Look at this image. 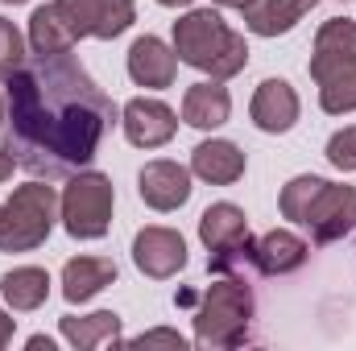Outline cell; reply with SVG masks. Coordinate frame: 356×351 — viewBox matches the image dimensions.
Returning <instances> with one entry per match:
<instances>
[{
	"label": "cell",
	"instance_id": "25",
	"mask_svg": "<svg viewBox=\"0 0 356 351\" xmlns=\"http://www.w3.org/2000/svg\"><path fill=\"white\" fill-rule=\"evenodd\" d=\"M25 42H29V37H25L8 17H0V83L25 62Z\"/></svg>",
	"mask_w": 356,
	"mask_h": 351
},
{
	"label": "cell",
	"instance_id": "10",
	"mask_svg": "<svg viewBox=\"0 0 356 351\" xmlns=\"http://www.w3.org/2000/svg\"><path fill=\"white\" fill-rule=\"evenodd\" d=\"M133 264L154 277V281H166L186 268V240L178 236L175 228H141L133 236Z\"/></svg>",
	"mask_w": 356,
	"mask_h": 351
},
{
	"label": "cell",
	"instance_id": "23",
	"mask_svg": "<svg viewBox=\"0 0 356 351\" xmlns=\"http://www.w3.org/2000/svg\"><path fill=\"white\" fill-rule=\"evenodd\" d=\"M319 190H323V178H315V174L290 178V182L282 186V194H277L282 219H290V223H298V228H302V219H307V211H311V203H315V194H319Z\"/></svg>",
	"mask_w": 356,
	"mask_h": 351
},
{
	"label": "cell",
	"instance_id": "32",
	"mask_svg": "<svg viewBox=\"0 0 356 351\" xmlns=\"http://www.w3.org/2000/svg\"><path fill=\"white\" fill-rule=\"evenodd\" d=\"M158 4H166V8H186V4H195V0H158Z\"/></svg>",
	"mask_w": 356,
	"mask_h": 351
},
{
	"label": "cell",
	"instance_id": "31",
	"mask_svg": "<svg viewBox=\"0 0 356 351\" xmlns=\"http://www.w3.org/2000/svg\"><path fill=\"white\" fill-rule=\"evenodd\" d=\"M29 348H33V351H42V348L54 351V339H46V335H33V339H29Z\"/></svg>",
	"mask_w": 356,
	"mask_h": 351
},
{
	"label": "cell",
	"instance_id": "2",
	"mask_svg": "<svg viewBox=\"0 0 356 351\" xmlns=\"http://www.w3.org/2000/svg\"><path fill=\"white\" fill-rule=\"evenodd\" d=\"M175 54L182 67H195L220 83L236 79L249 67V42L216 8H191L175 21Z\"/></svg>",
	"mask_w": 356,
	"mask_h": 351
},
{
	"label": "cell",
	"instance_id": "1",
	"mask_svg": "<svg viewBox=\"0 0 356 351\" xmlns=\"http://www.w3.org/2000/svg\"><path fill=\"white\" fill-rule=\"evenodd\" d=\"M4 83V149L25 174L46 182L88 170L120 120V108L99 91L75 54H33Z\"/></svg>",
	"mask_w": 356,
	"mask_h": 351
},
{
	"label": "cell",
	"instance_id": "30",
	"mask_svg": "<svg viewBox=\"0 0 356 351\" xmlns=\"http://www.w3.org/2000/svg\"><path fill=\"white\" fill-rule=\"evenodd\" d=\"M211 4H220V8H236V12H245V8H253L257 0H211Z\"/></svg>",
	"mask_w": 356,
	"mask_h": 351
},
{
	"label": "cell",
	"instance_id": "7",
	"mask_svg": "<svg viewBox=\"0 0 356 351\" xmlns=\"http://www.w3.org/2000/svg\"><path fill=\"white\" fill-rule=\"evenodd\" d=\"M54 8L63 12L75 37H95V42H112L137 21L133 0H54Z\"/></svg>",
	"mask_w": 356,
	"mask_h": 351
},
{
	"label": "cell",
	"instance_id": "28",
	"mask_svg": "<svg viewBox=\"0 0 356 351\" xmlns=\"http://www.w3.org/2000/svg\"><path fill=\"white\" fill-rule=\"evenodd\" d=\"M13 170H21V166H17V157L0 145V182H8V178H13Z\"/></svg>",
	"mask_w": 356,
	"mask_h": 351
},
{
	"label": "cell",
	"instance_id": "15",
	"mask_svg": "<svg viewBox=\"0 0 356 351\" xmlns=\"http://www.w3.org/2000/svg\"><path fill=\"white\" fill-rule=\"evenodd\" d=\"M245 153H241V145H232V141H224V137H211V141H199L195 149H191V174L203 178L207 186H232V182H241L245 178Z\"/></svg>",
	"mask_w": 356,
	"mask_h": 351
},
{
	"label": "cell",
	"instance_id": "34",
	"mask_svg": "<svg viewBox=\"0 0 356 351\" xmlns=\"http://www.w3.org/2000/svg\"><path fill=\"white\" fill-rule=\"evenodd\" d=\"M0 4H25V0H0Z\"/></svg>",
	"mask_w": 356,
	"mask_h": 351
},
{
	"label": "cell",
	"instance_id": "5",
	"mask_svg": "<svg viewBox=\"0 0 356 351\" xmlns=\"http://www.w3.org/2000/svg\"><path fill=\"white\" fill-rule=\"evenodd\" d=\"M112 207H116L112 178L99 170L71 174L67 190L58 194V219H63L67 236H75V240H104L112 228Z\"/></svg>",
	"mask_w": 356,
	"mask_h": 351
},
{
	"label": "cell",
	"instance_id": "3",
	"mask_svg": "<svg viewBox=\"0 0 356 351\" xmlns=\"http://www.w3.org/2000/svg\"><path fill=\"white\" fill-rule=\"evenodd\" d=\"M253 318H257V298L249 281L220 277L207 285L195 310V343L199 348H241L253 331Z\"/></svg>",
	"mask_w": 356,
	"mask_h": 351
},
{
	"label": "cell",
	"instance_id": "9",
	"mask_svg": "<svg viewBox=\"0 0 356 351\" xmlns=\"http://www.w3.org/2000/svg\"><path fill=\"white\" fill-rule=\"evenodd\" d=\"M120 124H124L129 145H137V149H162L178 132L175 108L162 99H145V95H137L120 108Z\"/></svg>",
	"mask_w": 356,
	"mask_h": 351
},
{
	"label": "cell",
	"instance_id": "20",
	"mask_svg": "<svg viewBox=\"0 0 356 351\" xmlns=\"http://www.w3.org/2000/svg\"><path fill=\"white\" fill-rule=\"evenodd\" d=\"M63 339L75 351H91L104 343H120V314L112 310H95V314H67L58 323Z\"/></svg>",
	"mask_w": 356,
	"mask_h": 351
},
{
	"label": "cell",
	"instance_id": "18",
	"mask_svg": "<svg viewBox=\"0 0 356 351\" xmlns=\"http://www.w3.org/2000/svg\"><path fill=\"white\" fill-rule=\"evenodd\" d=\"M112 281H116V264L108 261V257H71V261L63 264V298L71 306L91 302Z\"/></svg>",
	"mask_w": 356,
	"mask_h": 351
},
{
	"label": "cell",
	"instance_id": "4",
	"mask_svg": "<svg viewBox=\"0 0 356 351\" xmlns=\"http://www.w3.org/2000/svg\"><path fill=\"white\" fill-rule=\"evenodd\" d=\"M58 219V190L46 178H33L13 190L0 207V252H33L50 240Z\"/></svg>",
	"mask_w": 356,
	"mask_h": 351
},
{
	"label": "cell",
	"instance_id": "24",
	"mask_svg": "<svg viewBox=\"0 0 356 351\" xmlns=\"http://www.w3.org/2000/svg\"><path fill=\"white\" fill-rule=\"evenodd\" d=\"M319 108L327 116L356 112V67H348V71H340V75H332V79L319 83Z\"/></svg>",
	"mask_w": 356,
	"mask_h": 351
},
{
	"label": "cell",
	"instance_id": "8",
	"mask_svg": "<svg viewBox=\"0 0 356 351\" xmlns=\"http://www.w3.org/2000/svg\"><path fill=\"white\" fill-rule=\"evenodd\" d=\"M302 228L311 232L315 244H336L356 232V186H340V182H323V190L315 194Z\"/></svg>",
	"mask_w": 356,
	"mask_h": 351
},
{
	"label": "cell",
	"instance_id": "33",
	"mask_svg": "<svg viewBox=\"0 0 356 351\" xmlns=\"http://www.w3.org/2000/svg\"><path fill=\"white\" fill-rule=\"evenodd\" d=\"M4 116H8V103H4V95H0V128H4Z\"/></svg>",
	"mask_w": 356,
	"mask_h": 351
},
{
	"label": "cell",
	"instance_id": "21",
	"mask_svg": "<svg viewBox=\"0 0 356 351\" xmlns=\"http://www.w3.org/2000/svg\"><path fill=\"white\" fill-rule=\"evenodd\" d=\"M0 293L8 302V310L29 314V310L46 306V298H50V273L38 268V264H21V268H13V273L0 277Z\"/></svg>",
	"mask_w": 356,
	"mask_h": 351
},
{
	"label": "cell",
	"instance_id": "12",
	"mask_svg": "<svg viewBox=\"0 0 356 351\" xmlns=\"http://www.w3.org/2000/svg\"><path fill=\"white\" fill-rule=\"evenodd\" d=\"M191 170L186 166H178V162H149L141 174H137V194H141V203L145 207H154V211H178V207H186V198H191Z\"/></svg>",
	"mask_w": 356,
	"mask_h": 351
},
{
	"label": "cell",
	"instance_id": "13",
	"mask_svg": "<svg viewBox=\"0 0 356 351\" xmlns=\"http://www.w3.org/2000/svg\"><path fill=\"white\" fill-rule=\"evenodd\" d=\"M175 75H178V54L162 37L145 33V37H137L129 46V79L137 87H149V91L175 87Z\"/></svg>",
	"mask_w": 356,
	"mask_h": 351
},
{
	"label": "cell",
	"instance_id": "17",
	"mask_svg": "<svg viewBox=\"0 0 356 351\" xmlns=\"http://www.w3.org/2000/svg\"><path fill=\"white\" fill-rule=\"evenodd\" d=\"M228 116H232V95H228V87L220 79H203V83L186 87V95H182V120L191 128L211 132V128L228 124Z\"/></svg>",
	"mask_w": 356,
	"mask_h": 351
},
{
	"label": "cell",
	"instance_id": "26",
	"mask_svg": "<svg viewBox=\"0 0 356 351\" xmlns=\"http://www.w3.org/2000/svg\"><path fill=\"white\" fill-rule=\"evenodd\" d=\"M323 157L340 170V174H356V124L348 128H340L332 141H327V149H323Z\"/></svg>",
	"mask_w": 356,
	"mask_h": 351
},
{
	"label": "cell",
	"instance_id": "16",
	"mask_svg": "<svg viewBox=\"0 0 356 351\" xmlns=\"http://www.w3.org/2000/svg\"><path fill=\"white\" fill-rule=\"evenodd\" d=\"M307 257H311V244L302 236H294L286 228H273L261 240H253V257L249 261L257 264V273H266V277H286V273H298L307 264Z\"/></svg>",
	"mask_w": 356,
	"mask_h": 351
},
{
	"label": "cell",
	"instance_id": "27",
	"mask_svg": "<svg viewBox=\"0 0 356 351\" xmlns=\"http://www.w3.org/2000/svg\"><path fill=\"white\" fill-rule=\"evenodd\" d=\"M133 343H137V348H149V343H170V348H178V351L186 348V339H182L178 331H145V335H137Z\"/></svg>",
	"mask_w": 356,
	"mask_h": 351
},
{
	"label": "cell",
	"instance_id": "14",
	"mask_svg": "<svg viewBox=\"0 0 356 351\" xmlns=\"http://www.w3.org/2000/svg\"><path fill=\"white\" fill-rule=\"evenodd\" d=\"M298 112H302V103H298V91L290 87L286 79H266L261 87L253 91V103H249V116H253V124L261 128V132H290L294 124H298Z\"/></svg>",
	"mask_w": 356,
	"mask_h": 351
},
{
	"label": "cell",
	"instance_id": "19",
	"mask_svg": "<svg viewBox=\"0 0 356 351\" xmlns=\"http://www.w3.org/2000/svg\"><path fill=\"white\" fill-rule=\"evenodd\" d=\"M315 4L319 0H257L253 8H245V25L257 37H277V33H290Z\"/></svg>",
	"mask_w": 356,
	"mask_h": 351
},
{
	"label": "cell",
	"instance_id": "22",
	"mask_svg": "<svg viewBox=\"0 0 356 351\" xmlns=\"http://www.w3.org/2000/svg\"><path fill=\"white\" fill-rule=\"evenodd\" d=\"M75 33L71 25L63 21V12L54 4H38L33 17H29V50L33 54H71L75 50Z\"/></svg>",
	"mask_w": 356,
	"mask_h": 351
},
{
	"label": "cell",
	"instance_id": "6",
	"mask_svg": "<svg viewBox=\"0 0 356 351\" xmlns=\"http://www.w3.org/2000/svg\"><path fill=\"white\" fill-rule=\"evenodd\" d=\"M199 240L207 248V268L211 273H232L236 264H245L253 257L249 219L236 203H211L199 215Z\"/></svg>",
	"mask_w": 356,
	"mask_h": 351
},
{
	"label": "cell",
	"instance_id": "11",
	"mask_svg": "<svg viewBox=\"0 0 356 351\" xmlns=\"http://www.w3.org/2000/svg\"><path fill=\"white\" fill-rule=\"evenodd\" d=\"M348 67H356V21L332 17L315 33V50H311V67L307 71H311L315 83H323V79H332V75H340Z\"/></svg>",
	"mask_w": 356,
	"mask_h": 351
},
{
	"label": "cell",
	"instance_id": "29",
	"mask_svg": "<svg viewBox=\"0 0 356 351\" xmlns=\"http://www.w3.org/2000/svg\"><path fill=\"white\" fill-rule=\"evenodd\" d=\"M13 331H17V318H8V314L0 310V348H8V343H13Z\"/></svg>",
	"mask_w": 356,
	"mask_h": 351
}]
</instances>
